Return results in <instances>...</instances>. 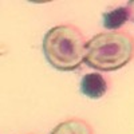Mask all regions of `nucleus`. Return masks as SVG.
I'll return each instance as SVG.
<instances>
[{
    "label": "nucleus",
    "mask_w": 134,
    "mask_h": 134,
    "mask_svg": "<svg viewBox=\"0 0 134 134\" xmlns=\"http://www.w3.org/2000/svg\"><path fill=\"white\" fill-rule=\"evenodd\" d=\"M134 57V39L126 32L110 31L93 36L86 44L85 63L94 70L115 71Z\"/></svg>",
    "instance_id": "obj_1"
},
{
    "label": "nucleus",
    "mask_w": 134,
    "mask_h": 134,
    "mask_svg": "<svg viewBox=\"0 0 134 134\" xmlns=\"http://www.w3.org/2000/svg\"><path fill=\"white\" fill-rule=\"evenodd\" d=\"M86 40L81 31L70 24L50 28L43 38V52L47 62L59 71H72L85 62Z\"/></svg>",
    "instance_id": "obj_2"
},
{
    "label": "nucleus",
    "mask_w": 134,
    "mask_h": 134,
    "mask_svg": "<svg viewBox=\"0 0 134 134\" xmlns=\"http://www.w3.org/2000/svg\"><path fill=\"white\" fill-rule=\"evenodd\" d=\"M81 93L90 99L102 98L107 91V82L99 72L86 74L81 81Z\"/></svg>",
    "instance_id": "obj_3"
},
{
    "label": "nucleus",
    "mask_w": 134,
    "mask_h": 134,
    "mask_svg": "<svg viewBox=\"0 0 134 134\" xmlns=\"http://www.w3.org/2000/svg\"><path fill=\"white\" fill-rule=\"evenodd\" d=\"M130 19V9L127 5L110 8L102 15V23L106 30L117 31Z\"/></svg>",
    "instance_id": "obj_4"
},
{
    "label": "nucleus",
    "mask_w": 134,
    "mask_h": 134,
    "mask_svg": "<svg viewBox=\"0 0 134 134\" xmlns=\"http://www.w3.org/2000/svg\"><path fill=\"white\" fill-rule=\"evenodd\" d=\"M50 134H93V130L85 121L70 118L57 125Z\"/></svg>",
    "instance_id": "obj_5"
},
{
    "label": "nucleus",
    "mask_w": 134,
    "mask_h": 134,
    "mask_svg": "<svg viewBox=\"0 0 134 134\" xmlns=\"http://www.w3.org/2000/svg\"><path fill=\"white\" fill-rule=\"evenodd\" d=\"M127 7H129V9H130V19L134 21V2H130V3L127 4Z\"/></svg>",
    "instance_id": "obj_6"
}]
</instances>
